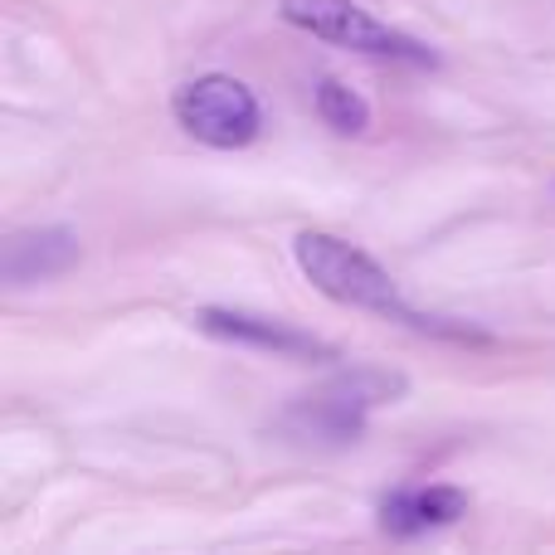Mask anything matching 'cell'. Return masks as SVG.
<instances>
[{
    "instance_id": "obj_1",
    "label": "cell",
    "mask_w": 555,
    "mask_h": 555,
    "mask_svg": "<svg viewBox=\"0 0 555 555\" xmlns=\"http://www.w3.org/2000/svg\"><path fill=\"white\" fill-rule=\"evenodd\" d=\"M293 259H297V269H302V278L317 287V293L332 297V302H341V307L390 317V322H404V326H414V332H429V336L482 341V332H473V326H453V322H439V317L414 312V307L400 297V283H395V278L385 273L365 249L336 240V234L302 230L293 240Z\"/></svg>"
},
{
    "instance_id": "obj_5",
    "label": "cell",
    "mask_w": 555,
    "mask_h": 555,
    "mask_svg": "<svg viewBox=\"0 0 555 555\" xmlns=\"http://www.w3.org/2000/svg\"><path fill=\"white\" fill-rule=\"evenodd\" d=\"M205 336H220V341H234V346H254V351H273V356H332V346H322L317 336L297 332L287 322H273V317H254V312H230V307H201L191 317Z\"/></svg>"
},
{
    "instance_id": "obj_8",
    "label": "cell",
    "mask_w": 555,
    "mask_h": 555,
    "mask_svg": "<svg viewBox=\"0 0 555 555\" xmlns=\"http://www.w3.org/2000/svg\"><path fill=\"white\" fill-rule=\"evenodd\" d=\"M317 117L341 137H361L371 127V103L356 88H346L341 78H322L317 83Z\"/></svg>"
},
{
    "instance_id": "obj_4",
    "label": "cell",
    "mask_w": 555,
    "mask_h": 555,
    "mask_svg": "<svg viewBox=\"0 0 555 555\" xmlns=\"http://www.w3.org/2000/svg\"><path fill=\"white\" fill-rule=\"evenodd\" d=\"M278 15L293 29L326 39L336 49H356V54H371V59H400V64H434V49L390 29L365 5H356V0H283Z\"/></svg>"
},
{
    "instance_id": "obj_7",
    "label": "cell",
    "mask_w": 555,
    "mask_h": 555,
    "mask_svg": "<svg viewBox=\"0 0 555 555\" xmlns=\"http://www.w3.org/2000/svg\"><path fill=\"white\" fill-rule=\"evenodd\" d=\"M78 263V234L74 230H29L5 244V278L10 283H39L59 278Z\"/></svg>"
},
{
    "instance_id": "obj_6",
    "label": "cell",
    "mask_w": 555,
    "mask_h": 555,
    "mask_svg": "<svg viewBox=\"0 0 555 555\" xmlns=\"http://www.w3.org/2000/svg\"><path fill=\"white\" fill-rule=\"evenodd\" d=\"M468 517V492L459 488H400L380 502V527L390 537H424Z\"/></svg>"
},
{
    "instance_id": "obj_2",
    "label": "cell",
    "mask_w": 555,
    "mask_h": 555,
    "mask_svg": "<svg viewBox=\"0 0 555 555\" xmlns=\"http://www.w3.org/2000/svg\"><path fill=\"white\" fill-rule=\"evenodd\" d=\"M400 395H404L400 371L356 365V371H341V375H332V380H322L297 404H287L283 420H278V429L297 443H326V449H341V443L361 439L375 410L400 404Z\"/></svg>"
},
{
    "instance_id": "obj_3",
    "label": "cell",
    "mask_w": 555,
    "mask_h": 555,
    "mask_svg": "<svg viewBox=\"0 0 555 555\" xmlns=\"http://www.w3.org/2000/svg\"><path fill=\"white\" fill-rule=\"evenodd\" d=\"M171 113L195 142L215 146V152H240L263 132V107L254 88L230 74H205L181 83L171 93Z\"/></svg>"
}]
</instances>
